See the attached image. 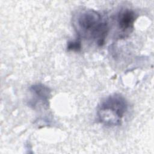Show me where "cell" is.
<instances>
[{
	"label": "cell",
	"instance_id": "cell-1",
	"mask_svg": "<svg viewBox=\"0 0 154 154\" xmlns=\"http://www.w3.org/2000/svg\"><path fill=\"white\" fill-rule=\"evenodd\" d=\"M72 25L79 38L103 45L108 32V24L105 19L93 9L78 10L72 17Z\"/></svg>",
	"mask_w": 154,
	"mask_h": 154
},
{
	"label": "cell",
	"instance_id": "cell-5",
	"mask_svg": "<svg viewBox=\"0 0 154 154\" xmlns=\"http://www.w3.org/2000/svg\"><path fill=\"white\" fill-rule=\"evenodd\" d=\"M67 48L69 51H79L81 49V43L79 38L74 41L69 42L67 44Z\"/></svg>",
	"mask_w": 154,
	"mask_h": 154
},
{
	"label": "cell",
	"instance_id": "cell-4",
	"mask_svg": "<svg viewBox=\"0 0 154 154\" xmlns=\"http://www.w3.org/2000/svg\"><path fill=\"white\" fill-rule=\"evenodd\" d=\"M135 11L129 8L120 10L117 16V23L122 37H126L132 32L136 20Z\"/></svg>",
	"mask_w": 154,
	"mask_h": 154
},
{
	"label": "cell",
	"instance_id": "cell-2",
	"mask_svg": "<svg viewBox=\"0 0 154 154\" xmlns=\"http://www.w3.org/2000/svg\"><path fill=\"white\" fill-rule=\"evenodd\" d=\"M128 109L125 97L120 94L114 93L102 100L97 106L98 121L104 126L115 127L122 125Z\"/></svg>",
	"mask_w": 154,
	"mask_h": 154
},
{
	"label": "cell",
	"instance_id": "cell-3",
	"mask_svg": "<svg viewBox=\"0 0 154 154\" xmlns=\"http://www.w3.org/2000/svg\"><path fill=\"white\" fill-rule=\"evenodd\" d=\"M31 98L29 99V105L33 108L42 107L47 109L49 105L51 97L50 88L42 84H35L29 87Z\"/></svg>",
	"mask_w": 154,
	"mask_h": 154
}]
</instances>
